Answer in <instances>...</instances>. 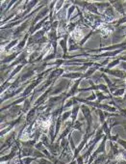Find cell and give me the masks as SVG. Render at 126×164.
Segmentation results:
<instances>
[{
  "instance_id": "e575fe53",
  "label": "cell",
  "mask_w": 126,
  "mask_h": 164,
  "mask_svg": "<svg viewBox=\"0 0 126 164\" xmlns=\"http://www.w3.org/2000/svg\"><path fill=\"white\" fill-rule=\"evenodd\" d=\"M118 60H123V61H126V56H124V57H118Z\"/></svg>"
},
{
  "instance_id": "2e32d148",
  "label": "cell",
  "mask_w": 126,
  "mask_h": 164,
  "mask_svg": "<svg viewBox=\"0 0 126 164\" xmlns=\"http://www.w3.org/2000/svg\"><path fill=\"white\" fill-rule=\"evenodd\" d=\"M22 160H23V163L24 164H31L33 161H35V160H37V158H35V157L28 156V157H24Z\"/></svg>"
},
{
  "instance_id": "7c38bea8",
  "label": "cell",
  "mask_w": 126,
  "mask_h": 164,
  "mask_svg": "<svg viewBox=\"0 0 126 164\" xmlns=\"http://www.w3.org/2000/svg\"><path fill=\"white\" fill-rule=\"evenodd\" d=\"M17 54H18V53H17V52H15V53H14V54L10 55V56H9V57H7L5 60H3V61H2V64H4V63H5V64H7V63H10V62L12 61V60L15 59V57H17Z\"/></svg>"
},
{
  "instance_id": "44dd1931",
  "label": "cell",
  "mask_w": 126,
  "mask_h": 164,
  "mask_svg": "<svg viewBox=\"0 0 126 164\" xmlns=\"http://www.w3.org/2000/svg\"><path fill=\"white\" fill-rule=\"evenodd\" d=\"M93 31H90V32L89 34H88V35H87L86 37H85V38H84V39H83V40H82V41H81V42H80V43H79V46H83V45H84V43H86V42H87V40H88V39H89V38H90V36H92V35H93Z\"/></svg>"
},
{
  "instance_id": "d590c367",
  "label": "cell",
  "mask_w": 126,
  "mask_h": 164,
  "mask_svg": "<svg viewBox=\"0 0 126 164\" xmlns=\"http://www.w3.org/2000/svg\"><path fill=\"white\" fill-rule=\"evenodd\" d=\"M69 164H77V161H75V160H73V161H71Z\"/></svg>"
},
{
  "instance_id": "e0dca14e",
  "label": "cell",
  "mask_w": 126,
  "mask_h": 164,
  "mask_svg": "<svg viewBox=\"0 0 126 164\" xmlns=\"http://www.w3.org/2000/svg\"><path fill=\"white\" fill-rule=\"evenodd\" d=\"M71 116V111H68V112H64L63 113V115L61 116V119H62V122H65V120H68L69 117Z\"/></svg>"
},
{
  "instance_id": "6da1fadb",
  "label": "cell",
  "mask_w": 126,
  "mask_h": 164,
  "mask_svg": "<svg viewBox=\"0 0 126 164\" xmlns=\"http://www.w3.org/2000/svg\"><path fill=\"white\" fill-rule=\"evenodd\" d=\"M81 109H82V112H83L84 118H85V120L87 121V124H88L87 132H89L90 127H92V124H93L92 115H90V107H88L86 104H83V105H82V106H81Z\"/></svg>"
},
{
  "instance_id": "8992f818",
  "label": "cell",
  "mask_w": 126,
  "mask_h": 164,
  "mask_svg": "<svg viewBox=\"0 0 126 164\" xmlns=\"http://www.w3.org/2000/svg\"><path fill=\"white\" fill-rule=\"evenodd\" d=\"M67 43H68V35H67V36H65L64 39H63L62 41H60V42H59V45L61 46V47L63 48V51H64V55H63V59H65V54H67V51H68V48H67Z\"/></svg>"
},
{
  "instance_id": "7402d4cb",
  "label": "cell",
  "mask_w": 126,
  "mask_h": 164,
  "mask_svg": "<svg viewBox=\"0 0 126 164\" xmlns=\"http://www.w3.org/2000/svg\"><path fill=\"white\" fill-rule=\"evenodd\" d=\"M47 18H48V17H46L45 18H43V20H42V21H40V22L39 24H38V25H37V26H36V27H35V28H34V29H33V31H32V33H34V32H35V31L39 30V29H40V26H42V24H43V23H45V20H47Z\"/></svg>"
},
{
  "instance_id": "52a82bcc",
  "label": "cell",
  "mask_w": 126,
  "mask_h": 164,
  "mask_svg": "<svg viewBox=\"0 0 126 164\" xmlns=\"http://www.w3.org/2000/svg\"><path fill=\"white\" fill-rule=\"evenodd\" d=\"M79 109H80V106L79 105H75L73 107V109H72V111H71L72 124H73L74 122L77 121V115H78V112H79Z\"/></svg>"
},
{
  "instance_id": "3957f363",
  "label": "cell",
  "mask_w": 126,
  "mask_h": 164,
  "mask_svg": "<svg viewBox=\"0 0 126 164\" xmlns=\"http://www.w3.org/2000/svg\"><path fill=\"white\" fill-rule=\"evenodd\" d=\"M98 70L103 71V72H108V74H113V75H115V76H118V77H124L125 76L124 74H122V72L119 71H111V70H108V69H103V68H98Z\"/></svg>"
},
{
  "instance_id": "7a4b0ae2",
  "label": "cell",
  "mask_w": 126,
  "mask_h": 164,
  "mask_svg": "<svg viewBox=\"0 0 126 164\" xmlns=\"http://www.w3.org/2000/svg\"><path fill=\"white\" fill-rule=\"evenodd\" d=\"M93 133H94V132H93V133H89V132H87V133L84 135V139H83V141L81 142L80 145H79V146H78V148H76V150L74 151V156H73V158H76V157H78V156H79L80 152L84 149L85 145L87 144V142H88V139H89V137H90V136H92V135H93Z\"/></svg>"
},
{
  "instance_id": "ba28073f",
  "label": "cell",
  "mask_w": 126,
  "mask_h": 164,
  "mask_svg": "<svg viewBox=\"0 0 126 164\" xmlns=\"http://www.w3.org/2000/svg\"><path fill=\"white\" fill-rule=\"evenodd\" d=\"M82 75H83V74H80V72H71V74H63V77L70 78V79H74V78H81Z\"/></svg>"
},
{
  "instance_id": "4fadbf2b",
  "label": "cell",
  "mask_w": 126,
  "mask_h": 164,
  "mask_svg": "<svg viewBox=\"0 0 126 164\" xmlns=\"http://www.w3.org/2000/svg\"><path fill=\"white\" fill-rule=\"evenodd\" d=\"M37 140H31V141H28V142H20L21 144L23 145V146H26V147H28V148H33V146L34 145H36L37 143Z\"/></svg>"
},
{
  "instance_id": "d4e9b609",
  "label": "cell",
  "mask_w": 126,
  "mask_h": 164,
  "mask_svg": "<svg viewBox=\"0 0 126 164\" xmlns=\"http://www.w3.org/2000/svg\"><path fill=\"white\" fill-rule=\"evenodd\" d=\"M42 142L43 143V145L46 147H49V144H48V138L46 137V135H42Z\"/></svg>"
},
{
  "instance_id": "74e56055",
  "label": "cell",
  "mask_w": 126,
  "mask_h": 164,
  "mask_svg": "<svg viewBox=\"0 0 126 164\" xmlns=\"http://www.w3.org/2000/svg\"><path fill=\"white\" fill-rule=\"evenodd\" d=\"M108 163H110V160H107V161H106V163H105V164H108Z\"/></svg>"
},
{
  "instance_id": "9a60e30c",
  "label": "cell",
  "mask_w": 126,
  "mask_h": 164,
  "mask_svg": "<svg viewBox=\"0 0 126 164\" xmlns=\"http://www.w3.org/2000/svg\"><path fill=\"white\" fill-rule=\"evenodd\" d=\"M27 25H28V21H26V22H24L23 24H22V26H21V27H19V28H17V31H15V36H17L18 35V34H19L20 32H22V31L25 29V28H26L27 27Z\"/></svg>"
},
{
  "instance_id": "5b68a950",
  "label": "cell",
  "mask_w": 126,
  "mask_h": 164,
  "mask_svg": "<svg viewBox=\"0 0 126 164\" xmlns=\"http://www.w3.org/2000/svg\"><path fill=\"white\" fill-rule=\"evenodd\" d=\"M82 81V78H79V79H77L76 80V82H75L74 83V85L73 86L71 87V89H70V91H69L68 92V94L67 95V96H65V97H71V96H73V95L76 93V91H77V87H78V85L80 84V82Z\"/></svg>"
},
{
  "instance_id": "277c9868",
  "label": "cell",
  "mask_w": 126,
  "mask_h": 164,
  "mask_svg": "<svg viewBox=\"0 0 126 164\" xmlns=\"http://www.w3.org/2000/svg\"><path fill=\"white\" fill-rule=\"evenodd\" d=\"M20 121H21V116H20V117H18L17 119H15V121H13L12 123H10V127L6 128L5 130H1V137H2V136H3V135H4V134H6V133H7L8 131H10L11 129H12L13 128H14L15 125H17L18 123H19Z\"/></svg>"
},
{
  "instance_id": "f546056e",
  "label": "cell",
  "mask_w": 126,
  "mask_h": 164,
  "mask_svg": "<svg viewBox=\"0 0 126 164\" xmlns=\"http://www.w3.org/2000/svg\"><path fill=\"white\" fill-rule=\"evenodd\" d=\"M62 99V97H51V99L49 100V102H58V100H60Z\"/></svg>"
},
{
  "instance_id": "f35d334b",
  "label": "cell",
  "mask_w": 126,
  "mask_h": 164,
  "mask_svg": "<svg viewBox=\"0 0 126 164\" xmlns=\"http://www.w3.org/2000/svg\"><path fill=\"white\" fill-rule=\"evenodd\" d=\"M125 43H126V41H125Z\"/></svg>"
},
{
  "instance_id": "5bb4252c",
  "label": "cell",
  "mask_w": 126,
  "mask_h": 164,
  "mask_svg": "<svg viewBox=\"0 0 126 164\" xmlns=\"http://www.w3.org/2000/svg\"><path fill=\"white\" fill-rule=\"evenodd\" d=\"M87 7L89 9L90 12H93L94 14H98V12H97V9L95 8V5L94 4H89V3H87Z\"/></svg>"
},
{
  "instance_id": "30bf717a",
  "label": "cell",
  "mask_w": 126,
  "mask_h": 164,
  "mask_svg": "<svg viewBox=\"0 0 126 164\" xmlns=\"http://www.w3.org/2000/svg\"><path fill=\"white\" fill-rule=\"evenodd\" d=\"M107 157H109V156H104V154H101V156H97V159L94 160L93 164H105L106 163L105 160L107 159Z\"/></svg>"
},
{
  "instance_id": "4316f807",
  "label": "cell",
  "mask_w": 126,
  "mask_h": 164,
  "mask_svg": "<svg viewBox=\"0 0 126 164\" xmlns=\"http://www.w3.org/2000/svg\"><path fill=\"white\" fill-rule=\"evenodd\" d=\"M77 49H81V46L78 45H72L69 47V51H72V50H77Z\"/></svg>"
},
{
  "instance_id": "484cf974",
  "label": "cell",
  "mask_w": 126,
  "mask_h": 164,
  "mask_svg": "<svg viewBox=\"0 0 126 164\" xmlns=\"http://www.w3.org/2000/svg\"><path fill=\"white\" fill-rule=\"evenodd\" d=\"M125 92V89L124 88H122V89H118L116 90V92L114 93V96H121V95H123Z\"/></svg>"
},
{
  "instance_id": "8fae6325",
  "label": "cell",
  "mask_w": 126,
  "mask_h": 164,
  "mask_svg": "<svg viewBox=\"0 0 126 164\" xmlns=\"http://www.w3.org/2000/svg\"><path fill=\"white\" fill-rule=\"evenodd\" d=\"M25 63H26V61H24V62L22 63V64H21V65H19V66H17V68H15V70L14 71H13V72H12V74H11V75H10V76H9V78H8V80H7V82H8L9 80H10V79H11V78H12L13 76H14V75H15V74H17V72H18V71H19L21 70V68H22V67H23V66L25 65Z\"/></svg>"
},
{
  "instance_id": "1f68e13d",
  "label": "cell",
  "mask_w": 126,
  "mask_h": 164,
  "mask_svg": "<svg viewBox=\"0 0 126 164\" xmlns=\"http://www.w3.org/2000/svg\"><path fill=\"white\" fill-rule=\"evenodd\" d=\"M76 161H77V164H84V157L82 156H78Z\"/></svg>"
},
{
  "instance_id": "ac0fdd59",
  "label": "cell",
  "mask_w": 126,
  "mask_h": 164,
  "mask_svg": "<svg viewBox=\"0 0 126 164\" xmlns=\"http://www.w3.org/2000/svg\"><path fill=\"white\" fill-rule=\"evenodd\" d=\"M96 97H98V100H97V102L98 103L101 102V100H103L108 99V97H106L105 95H103L102 93H96Z\"/></svg>"
},
{
  "instance_id": "ffe728a7",
  "label": "cell",
  "mask_w": 126,
  "mask_h": 164,
  "mask_svg": "<svg viewBox=\"0 0 126 164\" xmlns=\"http://www.w3.org/2000/svg\"><path fill=\"white\" fill-rule=\"evenodd\" d=\"M28 36H29V35H28V34H26V35H25L24 39L22 40V42H21V43H19V45L17 46V49H21V48H22V47L25 46V43H26V41H27V38H28Z\"/></svg>"
},
{
  "instance_id": "d6986e66",
  "label": "cell",
  "mask_w": 126,
  "mask_h": 164,
  "mask_svg": "<svg viewBox=\"0 0 126 164\" xmlns=\"http://www.w3.org/2000/svg\"><path fill=\"white\" fill-rule=\"evenodd\" d=\"M119 62H120V60H118V58H116V60H114V61H112V62L108 65V70H110V69H112L113 67H115V66H116L118 64H119Z\"/></svg>"
},
{
  "instance_id": "9c48e42d",
  "label": "cell",
  "mask_w": 126,
  "mask_h": 164,
  "mask_svg": "<svg viewBox=\"0 0 126 164\" xmlns=\"http://www.w3.org/2000/svg\"><path fill=\"white\" fill-rule=\"evenodd\" d=\"M36 107L33 109H31L30 111H28V114H27V117H26V123L28 124H30V123H33L32 120L33 118H35V114H36Z\"/></svg>"
},
{
  "instance_id": "cb8c5ba5",
  "label": "cell",
  "mask_w": 126,
  "mask_h": 164,
  "mask_svg": "<svg viewBox=\"0 0 126 164\" xmlns=\"http://www.w3.org/2000/svg\"><path fill=\"white\" fill-rule=\"evenodd\" d=\"M81 122L80 121H76L73 123V128L74 129H78V130H81Z\"/></svg>"
},
{
  "instance_id": "83f0119b",
  "label": "cell",
  "mask_w": 126,
  "mask_h": 164,
  "mask_svg": "<svg viewBox=\"0 0 126 164\" xmlns=\"http://www.w3.org/2000/svg\"><path fill=\"white\" fill-rule=\"evenodd\" d=\"M17 40H15V41H13V42H11V43H10V45L6 46V50H9V49L11 48L12 46H14L15 45H17Z\"/></svg>"
},
{
  "instance_id": "ab89813d",
  "label": "cell",
  "mask_w": 126,
  "mask_h": 164,
  "mask_svg": "<svg viewBox=\"0 0 126 164\" xmlns=\"http://www.w3.org/2000/svg\"><path fill=\"white\" fill-rule=\"evenodd\" d=\"M125 51H126V50H125Z\"/></svg>"
},
{
  "instance_id": "d6a6232c",
  "label": "cell",
  "mask_w": 126,
  "mask_h": 164,
  "mask_svg": "<svg viewBox=\"0 0 126 164\" xmlns=\"http://www.w3.org/2000/svg\"><path fill=\"white\" fill-rule=\"evenodd\" d=\"M124 22H126V15H125L124 18H122L121 20H119V21L118 22V24H116V26H119V25L122 24V23H124Z\"/></svg>"
},
{
  "instance_id": "603a6c76",
  "label": "cell",
  "mask_w": 126,
  "mask_h": 164,
  "mask_svg": "<svg viewBox=\"0 0 126 164\" xmlns=\"http://www.w3.org/2000/svg\"><path fill=\"white\" fill-rule=\"evenodd\" d=\"M116 142H118V143L119 145H120V146H121V147L123 148V149L126 151V141H125V140L120 139V138H118V141H116Z\"/></svg>"
},
{
  "instance_id": "8d00e7d4",
  "label": "cell",
  "mask_w": 126,
  "mask_h": 164,
  "mask_svg": "<svg viewBox=\"0 0 126 164\" xmlns=\"http://www.w3.org/2000/svg\"><path fill=\"white\" fill-rule=\"evenodd\" d=\"M110 164H116V161H110Z\"/></svg>"
},
{
  "instance_id": "836d02e7",
  "label": "cell",
  "mask_w": 126,
  "mask_h": 164,
  "mask_svg": "<svg viewBox=\"0 0 126 164\" xmlns=\"http://www.w3.org/2000/svg\"><path fill=\"white\" fill-rule=\"evenodd\" d=\"M116 164H126V160L124 159H119L118 162H116Z\"/></svg>"
},
{
  "instance_id": "f1b7e54d",
  "label": "cell",
  "mask_w": 126,
  "mask_h": 164,
  "mask_svg": "<svg viewBox=\"0 0 126 164\" xmlns=\"http://www.w3.org/2000/svg\"><path fill=\"white\" fill-rule=\"evenodd\" d=\"M38 162H39V164H51V162H50L49 160L45 159V158H40V160Z\"/></svg>"
},
{
  "instance_id": "4dcf8cb0",
  "label": "cell",
  "mask_w": 126,
  "mask_h": 164,
  "mask_svg": "<svg viewBox=\"0 0 126 164\" xmlns=\"http://www.w3.org/2000/svg\"><path fill=\"white\" fill-rule=\"evenodd\" d=\"M75 10V6H71L70 8L68 9V20L69 18H70V15L72 14V12H73Z\"/></svg>"
}]
</instances>
